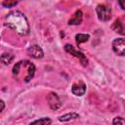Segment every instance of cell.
Returning a JSON list of instances; mask_svg holds the SVG:
<instances>
[{
	"label": "cell",
	"mask_w": 125,
	"mask_h": 125,
	"mask_svg": "<svg viewBox=\"0 0 125 125\" xmlns=\"http://www.w3.org/2000/svg\"><path fill=\"white\" fill-rule=\"evenodd\" d=\"M118 4L120 5V7H121L123 10H125V1H124V0H120V1H118Z\"/></svg>",
	"instance_id": "e0dca14e"
},
{
	"label": "cell",
	"mask_w": 125,
	"mask_h": 125,
	"mask_svg": "<svg viewBox=\"0 0 125 125\" xmlns=\"http://www.w3.org/2000/svg\"><path fill=\"white\" fill-rule=\"evenodd\" d=\"M17 4H18L17 1H4V2H2V5L7 7V8H11L13 6H16Z\"/></svg>",
	"instance_id": "2e32d148"
},
{
	"label": "cell",
	"mask_w": 125,
	"mask_h": 125,
	"mask_svg": "<svg viewBox=\"0 0 125 125\" xmlns=\"http://www.w3.org/2000/svg\"><path fill=\"white\" fill-rule=\"evenodd\" d=\"M112 123L113 125H125V119L122 117H115Z\"/></svg>",
	"instance_id": "9a60e30c"
},
{
	"label": "cell",
	"mask_w": 125,
	"mask_h": 125,
	"mask_svg": "<svg viewBox=\"0 0 125 125\" xmlns=\"http://www.w3.org/2000/svg\"><path fill=\"white\" fill-rule=\"evenodd\" d=\"M64 50H65V52L69 53L70 55H72V56L78 58L79 61H80V62H81V64H82L83 66H87V65H88V60H87L86 56H85L82 52L75 50V48H74L72 45L66 44V45L64 46Z\"/></svg>",
	"instance_id": "277c9868"
},
{
	"label": "cell",
	"mask_w": 125,
	"mask_h": 125,
	"mask_svg": "<svg viewBox=\"0 0 125 125\" xmlns=\"http://www.w3.org/2000/svg\"><path fill=\"white\" fill-rule=\"evenodd\" d=\"M25 68L26 69V73H25V77H24V81L28 82L30 79H32V77L34 76L35 73V66L33 63H31L28 61H21L19 62H17L14 67H13V74L14 75H19V73L21 72V68Z\"/></svg>",
	"instance_id": "7a4b0ae2"
},
{
	"label": "cell",
	"mask_w": 125,
	"mask_h": 125,
	"mask_svg": "<svg viewBox=\"0 0 125 125\" xmlns=\"http://www.w3.org/2000/svg\"><path fill=\"white\" fill-rule=\"evenodd\" d=\"M5 24L15 30L19 35L25 36L29 33V24L25 16L20 11H12L5 17Z\"/></svg>",
	"instance_id": "6da1fadb"
},
{
	"label": "cell",
	"mask_w": 125,
	"mask_h": 125,
	"mask_svg": "<svg viewBox=\"0 0 125 125\" xmlns=\"http://www.w3.org/2000/svg\"><path fill=\"white\" fill-rule=\"evenodd\" d=\"M27 54L33 59H41L44 56L43 50L38 45H32L27 49Z\"/></svg>",
	"instance_id": "52a82bcc"
},
{
	"label": "cell",
	"mask_w": 125,
	"mask_h": 125,
	"mask_svg": "<svg viewBox=\"0 0 125 125\" xmlns=\"http://www.w3.org/2000/svg\"><path fill=\"white\" fill-rule=\"evenodd\" d=\"M0 103H1V111L4 109V102L3 101H0Z\"/></svg>",
	"instance_id": "ac0fdd59"
},
{
	"label": "cell",
	"mask_w": 125,
	"mask_h": 125,
	"mask_svg": "<svg viewBox=\"0 0 125 125\" xmlns=\"http://www.w3.org/2000/svg\"><path fill=\"white\" fill-rule=\"evenodd\" d=\"M111 28H112L115 32H117V33H119V34H121V35H125V26L122 24V22H121L119 20H116V21L113 22Z\"/></svg>",
	"instance_id": "30bf717a"
},
{
	"label": "cell",
	"mask_w": 125,
	"mask_h": 125,
	"mask_svg": "<svg viewBox=\"0 0 125 125\" xmlns=\"http://www.w3.org/2000/svg\"><path fill=\"white\" fill-rule=\"evenodd\" d=\"M98 18L102 21H107L111 18V9L105 4H99L96 8Z\"/></svg>",
	"instance_id": "3957f363"
},
{
	"label": "cell",
	"mask_w": 125,
	"mask_h": 125,
	"mask_svg": "<svg viewBox=\"0 0 125 125\" xmlns=\"http://www.w3.org/2000/svg\"><path fill=\"white\" fill-rule=\"evenodd\" d=\"M82 16H83L82 12H81L80 10H77V11L74 13L72 19H70V20L68 21V24H74V25L80 24L81 21H82Z\"/></svg>",
	"instance_id": "9c48e42d"
},
{
	"label": "cell",
	"mask_w": 125,
	"mask_h": 125,
	"mask_svg": "<svg viewBox=\"0 0 125 125\" xmlns=\"http://www.w3.org/2000/svg\"><path fill=\"white\" fill-rule=\"evenodd\" d=\"M112 50L118 56H125V38H116L112 42Z\"/></svg>",
	"instance_id": "5b68a950"
},
{
	"label": "cell",
	"mask_w": 125,
	"mask_h": 125,
	"mask_svg": "<svg viewBox=\"0 0 125 125\" xmlns=\"http://www.w3.org/2000/svg\"><path fill=\"white\" fill-rule=\"evenodd\" d=\"M14 60V56L10 53H4L2 56H1V62L4 63V64H9L12 62V61Z\"/></svg>",
	"instance_id": "4fadbf2b"
},
{
	"label": "cell",
	"mask_w": 125,
	"mask_h": 125,
	"mask_svg": "<svg viewBox=\"0 0 125 125\" xmlns=\"http://www.w3.org/2000/svg\"><path fill=\"white\" fill-rule=\"evenodd\" d=\"M52 123V120L48 117H45V118H41V119H38V120H35L33 122H31L29 125H50Z\"/></svg>",
	"instance_id": "5bb4252c"
},
{
	"label": "cell",
	"mask_w": 125,
	"mask_h": 125,
	"mask_svg": "<svg viewBox=\"0 0 125 125\" xmlns=\"http://www.w3.org/2000/svg\"><path fill=\"white\" fill-rule=\"evenodd\" d=\"M90 38V35L89 34H82V33H78L75 35V41H76V44L79 45L81 43H84V42H87Z\"/></svg>",
	"instance_id": "7c38bea8"
},
{
	"label": "cell",
	"mask_w": 125,
	"mask_h": 125,
	"mask_svg": "<svg viewBox=\"0 0 125 125\" xmlns=\"http://www.w3.org/2000/svg\"><path fill=\"white\" fill-rule=\"evenodd\" d=\"M79 118V114L75 113V112H71V113H66L64 115H62L59 117V120L62 122H66L69 120H73V119H77Z\"/></svg>",
	"instance_id": "8fae6325"
},
{
	"label": "cell",
	"mask_w": 125,
	"mask_h": 125,
	"mask_svg": "<svg viewBox=\"0 0 125 125\" xmlns=\"http://www.w3.org/2000/svg\"><path fill=\"white\" fill-rule=\"evenodd\" d=\"M71 92L75 95V96H82L85 94L86 92V85L82 82V81H78L76 83H74L71 87Z\"/></svg>",
	"instance_id": "ba28073f"
},
{
	"label": "cell",
	"mask_w": 125,
	"mask_h": 125,
	"mask_svg": "<svg viewBox=\"0 0 125 125\" xmlns=\"http://www.w3.org/2000/svg\"><path fill=\"white\" fill-rule=\"evenodd\" d=\"M47 100H48V104H49L50 107L52 109H54V110L58 109L62 105L60 98H59V96L56 93H50L48 95V97H47Z\"/></svg>",
	"instance_id": "8992f818"
}]
</instances>
